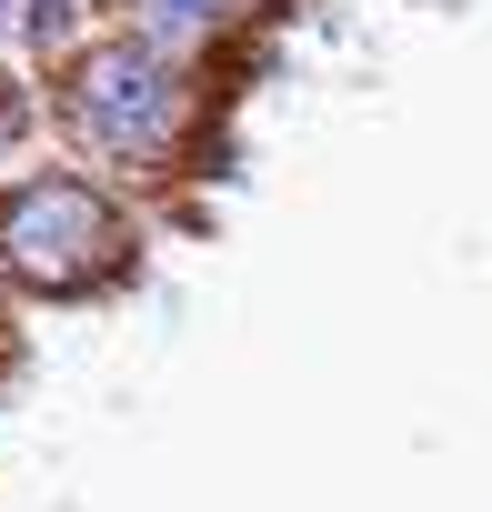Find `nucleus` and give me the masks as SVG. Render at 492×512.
<instances>
[{
  "label": "nucleus",
  "mask_w": 492,
  "mask_h": 512,
  "mask_svg": "<svg viewBox=\"0 0 492 512\" xmlns=\"http://www.w3.org/2000/svg\"><path fill=\"white\" fill-rule=\"evenodd\" d=\"M0 262H11L31 292H91L121 262V211L91 181L41 171L21 191H0Z\"/></svg>",
  "instance_id": "f03ea898"
},
{
  "label": "nucleus",
  "mask_w": 492,
  "mask_h": 512,
  "mask_svg": "<svg viewBox=\"0 0 492 512\" xmlns=\"http://www.w3.org/2000/svg\"><path fill=\"white\" fill-rule=\"evenodd\" d=\"M71 131L91 151L131 161V171H161V151L181 141V61L151 51L141 31L81 51V71H71Z\"/></svg>",
  "instance_id": "f257e3e1"
},
{
  "label": "nucleus",
  "mask_w": 492,
  "mask_h": 512,
  "mask_svg": "<svg viewBox=\"0 0 492 512\" xmlns=\"http://www.w3.org/2000/svg\"><path fill=\"white\" fill-rule=\"evenodd\" d=\"M0 11H11V0H0Z\"/></svg>",
  "instance_id": "20e7f679"
},
{
  "label": "nucleus",
  "mask_w": 492,
  "mask_h": 512,
  "mask_svg": "<svg viewBox=\"0 0 492 512\" xmlns=\"http://www.w3.org/2000/svg\"><path fill=\"white\" fill-rule=\"evenodd\" d=\"M221 21H231V0H131V31H141L151 51H171V61L201 51Z\"/></svg>",
  "instance_id": "7ed1b4c3"
}]
</instances>
